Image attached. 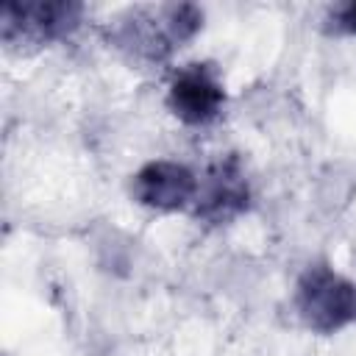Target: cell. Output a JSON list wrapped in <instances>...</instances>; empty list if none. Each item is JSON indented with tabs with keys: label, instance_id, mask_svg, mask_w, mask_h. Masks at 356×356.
I'll use <instances>...</instances> for the list:
<instances>
[{
	"label": "cell",
	"instance_id": "cell-1",
	"mask_svg": "<svg viewBox=\"0 0 356 356\" xmlns=\"http://www.w3.org/2000/svg\"><path fill=\"white\" fill-rule=\"evenodd\" d=\"M200 25H203V11L192 3L145 8V11H134L131 19L120 25L117 42L128 47L136 58L161 61L175 47L189 42L200 31Z\"/></svg>",
	"mask_w": 356,
	"mask_h": 356
},
{
	"label": "cell",
	"instance_id": "cell-2",
	"mask_svg": "<svg viewBox=\"0 0 356 356\" xmlns=\"http://www.w3.org/2000/svg\"><path fill=\"white\" fill-rule=\"evenodd\" d=\"M295 306L306 328L334 334L356 320V286L328 264H309L298 278Z\"/></svg>",
	"mask_w": 356,
	"mask_h": 356
},
{
	"label": "cell",
	"instance_id": "cell-3",
	"mask_svg": "<svg viewBox=\"0 0 356 356\" xmlns=\"http://www.w3.org/2000/svg\"><path fill=\"white\" fill-rule=\"evenodd\" d=\"M83 6L64 0H8L0 8V36L6 44H50L70 36L81 22Z\"/></svg>",
	"mask_w": 356,
	"mask_h": 356
},
{
	"label": "cell",
	"instance_id": "cell-4",
	"mask_svg": "<svg viewBox=\"0 0 356 356\" xmlns=\"http://www.w3.org/2000/svg\"><path fill=\"white\" fill-rule=\"evenodd\" d=\"M250 203V186L236 156H220L209 164L206 175L197 181V197L192 214L203 222L222 225L239 217Z\"/></svg>",
	"mask_w": 356,
	"mask_h": 356
},
{
	"label": "cell",
	"instance_id": "cell-5",
	"mask_svg": "<svg viewBox=\"0 0 356 356\" xmlns=\"http://www.w3.org/2000/svg\"><path fill=\"white\" fill-rule=\"evenodd\" d=\"M225 106V89L217 70L206 61L181 67L167 86V108L186 125H209Z\"/></svg>",
	"mask_w": 356,
	"mask_h": 356
},
{
	"label": "cell",
	"instance_id": "cell-6",
	"mask_svg": "<svg viewBox=\"0 0 356 356\" xmlns=\"http://www.w3.org/2000/svg\"><path fill=\"white\" fill-rule=\"evenodd\" d=\"M197 175L170 159H156L147 161L136 170L131 181V195L139 206L153 209V211H181L192 209L197 197Z\"/></svg>",
	"mask_w": 356,
	"mask_h": 356
},
{
	"label": "cell",
	"instance_id": "cell-7",
	"mask_svg": "<svg viewBox=\"0 0 356 356\" xmlns=\"http://www.w3.org/2000/svg\"><path fill=\"white\" fill-rule=\"evenodd\" d=\"M328 28L334 33L356 36V0L342 3V6H334L331 14H328Z\"/></svg>",
	"mask_w": 356,
	"mask_h": 356
}]
</instances>
